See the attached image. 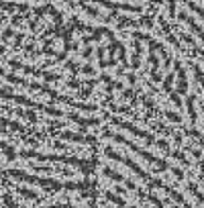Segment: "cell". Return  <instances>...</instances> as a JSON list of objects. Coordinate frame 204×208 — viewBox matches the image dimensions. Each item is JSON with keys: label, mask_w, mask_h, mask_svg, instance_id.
Listing matches in <instances>:
<instances>
[{"label": "cell", "mask_w": 204, "mask_h": 208, "mask_svg": "<svg viewBox=\"0 0 204 208\" xmlns=\"http://www.w3.org/2000/svg\"><path fill=\"white\" fill-rule=\"evenodd\" d=\"M23 157H35V159H41V161H59V163H68L82 170L84 174H90L94 170L96 161H88V159H80V157H73V155H45V153H37V151H20Z\"/></svg>", "instance_id": "cell-1"}, {"label": "cell", "mask_w": 204, "mask_h": 208, "mask_svg": "<svg viewBox=\"0 0 204 208\" xmlns=\"http://www.w3.org/2000/svg\"><path fill=\"white\" fill-rule=\"evenodd\" d=\"M104 137H108V139H112L114 143H121V145H125V147H129L131 151H135L139 157H143L145 161H149V163H153L157 167L159 171H167L170 170V165L165 163L163 159H159V157H155V155H151V153H147L145 149H141V147H137L133 141H129V139H125L122 135H118V133H112V131H108V129H104Z\"/></svg>", "instance_id": "cell-2"}, {"label": "cell", "mask_w": 204, "mask_h": 208, "mask_svg": "<svg viewBox=\"0 0 204 208\" xmlns=\"http://www.w3.org/2000/svg\"><path fill=\"white\" fill-rule=\"evenodd\" d=\"M4 175H6V178H15V179H23V182H29V184L43 186V188H49V190H63V184H61V182H57V179L35 178V175H31V174H24L23 170H8Z\"/></svg>", "instance_id": "cell-3"}, {"label": "cell", "mask_w": 204, "mask_h": 208, "mask_svg": "<svg viewBox=\"0 0 204 208\" xmlns=\"http://www.w3.org/2000/svg\"><path fill=\"white\" fill-rule=\"evenodd\" d=\"M104 153H106V157H108V159H114V161H118V163H125V165H126V167H129L131 171H135V174L139 175L141 179H145L147 184H151V182H153V178H151V175L147 174L145 170H143L141 165H137L135 161L131 159V157H125V155L117 153V151H114V149H110V147H106V149H104Z\"/></svg>", "instance_id": "cell-4"}, {"label": "cell", "mask_w": 204, "mask_h": 208, "mask_svg": "<svg viewBox=\"0 0 204 208\" xmlns=\"http://www.w3.org/2000/svg\"><path fill=\"white\" fill-rule=\"evenodd\" d=\"M112 121V125H117V126H121V129H125V131H129V133H133L135 137H139V139H145L147 143H153L155 145V139L149 135L147 131H143V129H139L137 125H133V122H129V121H122V118H118V116H112L110 118Z\"/></svg>", "instance_id": "cell-5"}, {"label": "cell", "mask_w": 204, "mask_h": 208, "mask_svg": "<svg viewBox=\"0 0 204 208\" xmlns=\"http://www.w3.org/2000/svg\"><path fill=\"white\" fill-rule=\"evenodd\" d=\"M61 139L72 141V143H82V145H94V143H96V139H94V137L80 135V133H72V131H63L61 133Z\"/></svg>", "instance_id": "cell-6"}, {"label": "cell", "mask_w": 204, "mask_h": 208, "mask_svg": "<svg viewBox=\"0 0 204 208\" xmlns=\"http://www.w3.org/2000/svg\"><path fill=\"white\" fill-rule=\"evenodd\" d=\"M68 116H69V121H73L80 126H96V125H100V118H82V116L76 114V112H69Z\"/></svg>", "instance_id": "cell-7"}, {"label": "cell", "mask_w": 204, "mask_h": 208, "mask_svg": "<svg viewBox=\"0 0 204 208\" xmlns=\"http://www.w3.org/2000/svg\"><path fill=\"white\" fill-rule=\"evenodd\" d=\"M175 72H178V92L186 94L188 92V77H186V72L182 69L180 63H175Z\"/></svg>", "instance_id": "cell-8"}, {"label": "cell", "mask_w": 204, "mask_h": 208, "mask_svg": "<svg viewBox=\"0 0 204 208\" xmlns=\"http://www.w3.org/2000/svg\"><path fill=\"white\" fill-rule=\"evenodd\" d=\"M57 100L65 102V104H69V106H73V108L86 110V112H94V110H96V106H94V104H82V102H76V100H72V98H68V96H57Z\"/></svg>", "instance_id": "cell-9"}, {"label": "cell", "mask_w": 204, "mask_h": 208, "mask_svg": "<svg viewBox=\"0 0 204 208\" xmlns=\"http://www.w3.org/2000/svg\"><path fill=\"white\" fill-rule=\"evenodd\" d=\"M137 196H139V198H145V200H149V202L153 204L155 208H165V206H163V202H161L159 198H157L155 194H149V192H145V190H137Z\"/></svg>", "instance_id": "cell-10"}, {"label": "cell", "mask_w": 204, "mask_h": 208, "mask_svg": "<svg viewBox=\"0 0 204 208\" xmlns=\"http://www.w3.org/2000/svg\"><path fill=\"white\" fill-rule=\"evenodd\" d=\"M102 174H104V178H108V179H112V182H118V184H121V182H125V175L122 174H118V171H114V170H110V167H104V170H102Z\"/></svg>", "instance_id": "cell-11"}, {"label": "cell", "mask_w": 204, "mask_h": 208, "mask_svg": "<svg viewBox=\"0 0 204 208\" xmlns=\"http://www.w3.org/2000/svg\"><path fill=\"white\" fill-rule=\"evenodd\" d=\"M106 196V200H110V202H114L118 208H126V202H125V198H121L118 194H114V192H106L104 194Z\"/></svg>", "instance_id": "cell-12"}, {"label": "cell", "mask_w": 204, "mask_h": 208, "mask_svg": "<svg viewBox=\"0 0 204 208\" xmlns=\"http://www.w3.org/2000/svg\"><path fill=\"white\" fill-rule=\"evenodd\" d=\"M15 190L23 196V198H27V200H39L37 192H33V190H29V188H15Z\"/></svg>", "instance_id": "cell-13"}, {"label": "cell", "mask_w": 204, "mask_h": 208, "mask_svg": "<svg viewBox=\"0 0 204 208\" xmlns=\"http://www.w3.org/2000/svg\"><path fill=\"white\" fill-rule=\"evenodd\" d=\"M16 114L19 116H23V118H29L31 122H37V114H35V112H31V110H24V108H16Z\"/></svg>", "instance_id": "cell-14"}, {"label": "cell", "mask_w": 204, "mask_h": 208, "mask_svg": "<svg viewBox=\"0 0 204 208\" xmlns=\"http://www.w3.org/2000/svg\"><path fill=\"white\" fill-rule=\"evenodd\" d=\"M194 100L196 96H188V114H190V121L196 122V108H194Z\"/></svg>", "instance_id": "cell-15"}, {"label": "cell", "mask_w": 204, "mask_h": 208, "mask_svg": "<svg viewBox=\"0 0 204 208\" xmlns=\"http://www.w3.org/2000/svg\"><path fill=\"white\" fill-rule=\"evenodd\" d=\"M188 190H190L192 194H194V198L198 200V202L202 204V206H204V196H202V192H200V190L196 188V184H192V182H190V184H188Z\"/></svg>", "instance_id": "cell-16"}, {"label": "cell", "mask_w": 204, "mask_h": 208, "mask_svg": "<svg viewBox=\"0 0 204 208\" xmlns=\"http://www.w3.org/2000/svg\"><path fill=\"white\" fill-rule=\"evenodd\" d=\"M2 151H4V155L8 157V161H12L16 157V153H15V149H12V145H8V143H2Z\"/></svg>", "instance_id": "cell-17"}, {"label": "cell", "mask_w": 204, "mask_h": 208, "mask_svg": "<svg viewBox=\"0 0 204 208\" xmlns=\"http://www.w3.org/2000/svg\"><path fill=\"white\" fill-rule=\"evenodd\" d=\"M6 80H8L10 84H20V86H29V82H27V80H23V77L15 76V73H8V76H6Z\"/></svg>", "instance_id": "cell-18"}, {"label": "cell", "mask_w": 204, "mask_h": 208, "mask_svg": "<svg viewBox=\"0 0 204 208\" xmlns=\"http://www.w3.org/2000/svg\"><path fill=\"white\" fill-rule=\"evenodd\" d=\"M141 100H143V104L147 106V110H149L151 114H157V112H159V110H157V106H155V104H153V102H151L147 96H141Z\"/></svg>", "instance_id": "cell-19"}, {"label": "cell", "mask_w": 204, "mask_h": 208, "mask_svg": "<svg viewBox=\"0 0 204 208\" xmlns=\"http://www.w3.org/2000/svg\"><path fill=\"white\" fill-rule=\"evenodd\" d=\"M171 84H174V73H170V76L163 77V90H165L167 94L171 92Z\"/></svg>", "instance_id": "cell-20"}, {"label": "cell", "mask_w": 204, "mask_h": 208, "mask_svg": "<svg viewBox=\"0 0 204 208\" xmlns=\"http://www.w3.org/2000/svg\"><path fill=\"white\" fill-rule=\"evenodd\" d=\"M194 76H196V80H198V84L204 88V73H202V69H200L198 65H194Z\"/></svg>", "instance_id": "cell-21"}, {"label": "cell", "mask_w": 204, "mask_h": 208, "mask_svg": "<svg viewBox=\"0 0 204 208\" xmlns=\"http://www.w3.org/2000/svg\"><path fill=\"white\" fill-rule=\"evenodd\" d=\"M155 145L159 147L161 151H165V153H167V155H171V149H170V147H167V143H165L163 139H157V141H155Z\"/></svg>", "instance_id": "cell-22"}, {"label": "cell", "mask_w": 204, "mask_h": 208, "mask_svg": "<svg viewBox=\"0 0 204 208\" xmlns=\"http://www.w3.org/2000/svg\"><path fill=\"white\" fill-rule=\"evenodd\" d=\"M6 125L12 129V131H19V133H23L24 131V126L23 125H19V122H15V121H6Z\"/></svg>", "instance_id": "cell-23"}, {"label": "cell", "mask_w": 204, "mask_h": 208, "mask_svg": "<svg viewBox=\"0 0 204 208\" xmlns=\"http://www.w3.org/2000/svg\"><path fill=\"white\" fill-rule=\"evenodd\" d=\"M12 90H10V88H0V96L2 98H6V100H10V98H12Z\"/></svg>", "instance_id": "cell-24"}, {"label": "cell", "mask_w": 204, "mask_h": 208, "mask_svg": "<svg viewBox=\"0 0 204 208\" xmlns=\"http://www.w3.org/2000/svg\"><path fill=\"white\" fill-rule=\"evenodd\" d=\"M165 116H167L171 122H182V116L178 114V112H165Z\"/></svg>", "instance_id": "cell-25"}, {"label": "cell", "mask_w": 204, "mask_h": 208, "mask_svg": "<svg viewBox=\"0 0 204 208\" xmlns=\"http://www.w3.org/2000/svg\"><path fill=\"white\" fill-rule=\"evenodd\" d=\"M135 96H137V94L135 92H133V90H122V98H125V100H135Z\"/></svg>", "instance_id": "cell-26"}, {"label": "cell", "mask_w": 204, "mask_h": 208, "mask_svg": "<svg viewBox=\"0 0 204 208\" xmlns=\"http://www.w3.org/2000/svg\"><path fill=\"white\" fill-rule=\"evenodd\" d=\"M110 108L114 112H122V114H129V112H131V108H129V106H110Z\"/></svg>", "instance_id": "cell-27"}, {"label": "cell", "mask_w": 204, "mask_h": 208, "mask_svg": "<svg viewBox=\"0 0 204 208\" xmlns=\"http://www.w3.org/2000/svg\"><path fill=\"white\" fill-rule=\"evenodd\" d=\"M170 98L174 100V104H175V106H182V100H180V96H178L175 92H170Z\"/></svg>", "instance_id": "cell-28"}, {"label": "cell", "mask_w": 204, "mask_h": 208, "mask_svg": "<svg viewBox=\"0 0 204 208\" xmlns=\"http://www.w3.org/2000/svg\"><path fill=\"white\" fill-rule=\"evenodd\" d=\"M45 208H78V206H72V204H51V206H45Z\"/></svg>", "instance_id": "cell-29"}, {"label": "cell", "mask_w": 204, "mask_h": 208, "mask_svg": "<svg viewBox=\"0 0 204 208\" xmlns=\"http://www.w3.org/2000/svg\"><path fill=\"white\" fill-rule=\"evenodd\" d=\"M171 174H174L178 179H182V178H184V171H182V170H178V167H171Z\"/></svg>", "instance_id": "cell-30"}, {"label": "cell", "mask_w": 204, "mask_h": 208, "mask_svg": "<svg viewBox=\"0 0 204 208\" xmlns=\"http://www.w3.org/2000/svg\"><path fill=\"white\" fill-rule=\"evenodd\" d=\"M82 72L86 73V76H94V68H92V65H84Z\"/></svg>", "instance_id": "cell-31"}, {"label": "cell", "mask_w": 204, "mask_h": 208, "mask_svg": "<svg viewBox=\"0 0 204 208\" xmlns=\"http://www.w3.org/2000/svg\"><path fill=\"white\" fill-rule=\"evenodd\" d=\"M68 68L72 69V72H78V69H80V65H78V63H73V61H68Z\"/></svg>", "instance_id": "cell-32"}, {"label": "cell", "mask_w": 204, "mask_h": 208, "mask_svg": "<svg viewBox=\"0 0 204 208\" xmlns=\"http://www.w3.org/2000/svg\"><path fill=\"white\" fill-rule=\"evenodd\" d=\"M125 186H126L129 190H135V188H137V186H135V182H131V179H125Z\"/></svg>", "instance_id": "cell-33"}, {"label": "cell", "mask_w": 204, "mask_h": 208, "mask_svg": "<svg viewBox=\"0 0 204 208\" xmlns=\"http://www.w3.org/2000/svg\"><path fill=\"white\" fill-rule=\"evenodd\" d=\"M139 55H141V53H137L135 57H133V63H131L133 68H139Z\"/></svg>", "instance_id": "cell-34"}, {"label": "cell", "mask_w": 204, "mask_h": 208, "mask_svg": "<svg viewBox=\"0 0 204 208\" xmlns=\"http://www.w3.org/2000/svg\"><path fill=\"white\" fill-rule=\"evenodd\" d=\"M68 86H69V88H78L80 82H78V80H72V82H68Z\"/></svg>", "instance_id": "cell-35"}, {"label": "cell", "mask_w": 204, "mask_h": 208, "mask_svg": "<svg viewBox=\"0 0 204 208\" xmlns=\"http://www.w3.org/2000/svg\"><path fill=\"white\" fill-rule=\"evenodd\" d=\"M10 37H12V31H4V33H2V39H10Z\"/></svg>", "instance_id": "cell-36"}, {"label": "cell", "mask_w": 204, "mask_h": 208, "mask_svg": "<svg viewBox=\"0 0 204 208\" xmlns=\"http://www.w3.org/2000/svg\"><path fill=\"white\" fill-rule=\"evenodd\" d=\"M126 80H129V84H135L137 82V77L133 76V73H129V76H126Z\"/></svg>", "instance_id": "cell-37"}, {"label": "cell", "mask_w": 204, "mask_h": 208, "mask_svg": "<svg viewBox=\"0 0 204 208\" xmlns=\"http://www.w3.org/2000/svg\"><path fill=\"white\" fill-rule=\"evenodd\" d=\"M174 141H175V145H180V143H182V135H178V133H175V135H174Z\"/></svg>", "instance_id": "cell-38"}, {"label": "cell", "mask_w": 204, "mask_h": 208, "mask_svg": "<svg viewBox=\"0 0 204 208\" xmlns=\"http://www.w3.org/2000/svg\"><path fill=\"white\" fill-rule=\"evenodd\" d=\"M190 151H192V155H194V157H198V159H200V151L198 149H194V147H192Z\"/></svg>", "instance_id": "cell-39"}, {"label": "cell", "mask_w": 204, "mask_h": 208, "mask_svg": "<svg viewBox=\"0 0 204 208\" xmlns=\"http://www.w3.org/2000/svg\"><path fill=\"white\" fill-rule=\"evenodd\" d=\"M2 53H4V47H2V45H0V55H2Z\"/></svg>", "instance_id": "cell-40"}, {"label": "cell", "mask_w": 204, "mask_h": 208, "mask_svg": "<svg viewBox=\"0 0 204 208\" xmlns=\"http://www.w3.org/2000/svg\"><path fill=\"white\" fill-rule=\"evenodd\" d=\"M2 73H4V72H2V68H0V76H2Z\"/></svg>", "instance_id": "cell-41"}, {"label": "cell", "mask_w": 204, "mask_h": 208, "mask_svg": "<svg viewBox=\"0 0 204 208\" xmlns=\"http://www.w3.org/2000/svg\"><path fill=\"white\" fill-rule=\"evenodd\" d=\"M202 112H204V102H202Z\"/></svg>", "instance_id": "cell-42"}, {"label": "cell", "mask_w": 204, "mask_h": 208, "mask_svg": "<svg viewBox=\"0 0 204 208\" xmlns=\"http://www.w3.org/2000/svg\"><path fill=\"white\" fill-rule=\"evenodd\" d=\"M126 208H135V206H126Z\"/></svg>", "instance_id": "cell-43"}]
</instances>
